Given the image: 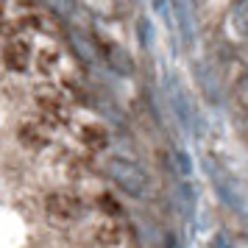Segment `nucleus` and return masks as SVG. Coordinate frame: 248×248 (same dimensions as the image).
<instances>
[{
  "instance_id": "f257e3e1",
  "label": "nucleus",
  "mask_w": 248,
  "mask_h": 248,
  "mask_svg": "<svg viewBox=\"0 0 248 248\" xmlns=\"http://www.w3.org/2000/svg\"><path fill=\"white\" fill-rule=\"evenodd\" d=\"M173 12H176V25H179L181 36H184V45L190 47L195 42V28H192V6L190 0H170Z\"/></svg>"
},
{
  "instance_id": "f03ea898",
  "label": "nucleus",
  "mask_w": 248,
  "mask_h": 248,
  "mask_svg": "<svg viewBox=\"0 0 248 248\" xmlns=\"http://www.w3.org/2000/svg\"><path fill=\"white\" fill-rule=\"evenodd\" d=\"M232 25L237 34L248 36V0H237L232 9Z\"/></svg>"
},
{
  "instance_id": "7ed1b4c3",
  "label": "nucleus",
  "mask_w": 248,
  "mask_h": 248,
  "mask_svg": "<svg viewBox=\"0 0 248 248\" xmlns=\"http://www.w3.org/2000/svg\"><path fill=\"white\" fill-rule=\"evenodd\" d=\"M137 34H140V42H142V45L151 47V39H154V25H151L148 17H140V20H137Z\"/></svg>"
},
{
  "instance_id": "20e7f679",
  "label": "nucleus",
  "mask_w": 248,
  "mask_h": 248,
  "mask_svg": "<svg viewBox=\"0 0 248 248\" xmlns=\"http://www.w3.org/2000/svg\"><path fill=\"white\" fill-rule=\"evenodd\" d=\"M168 3H170V0H151V6H154L156 14H162V17L168 14Z\"/></svg>"
}]
</instances>
